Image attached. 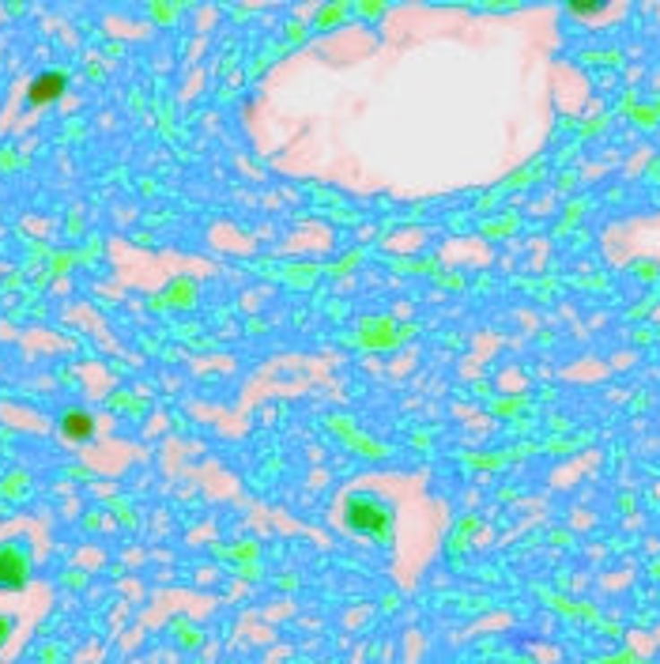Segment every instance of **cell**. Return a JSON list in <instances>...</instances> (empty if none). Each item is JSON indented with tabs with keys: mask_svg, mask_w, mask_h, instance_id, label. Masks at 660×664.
<instances>
[{
	"mask_svg": "<svg viewBox=\"0 0 660 664\" xmlns=\"http://www.w3.org/2000/svg\"><path fill=\"white\" fill-rule=\"evenodd\" d=\"M61 91H65L61 72H42V76H34L27 87V106H46L53 99H61Z\"/></svg>",
	"mask_w": 660,
	"mask_h": 664,
	"instance_id": "1",
	"label": "cell"
},
{
	"mask_svg": "<svg viewBox=\"0 0 660 664\" xmlns=\"http://www.w3.org/2000/svg\"><path fill=\"white\" fill-rule=\"evenodd\" d=\"M61 431H65V438H72V441H91V438H95V423H91L87 412H68V415L61 419Z\"/></svg>",
	"mask_w": 660,
	"mask_h": 664,
	"instance_id": "2",
	"label": "cell"
},
{
	"mask_svg": "<svg viewBox=\"0 0 660 664\" xmlns=\"http://www.w3.org/2000/svg\"><path fill=\"white\" fill-rule=\"evenodd\" d=\"M4 631H8V623H4V619H0V638H4Z\"/></svg>",
	"mask_w": 660,
	"mask_h": 664,
	"instance_id": "3",
	"label": "cell"
}]
</instances>
